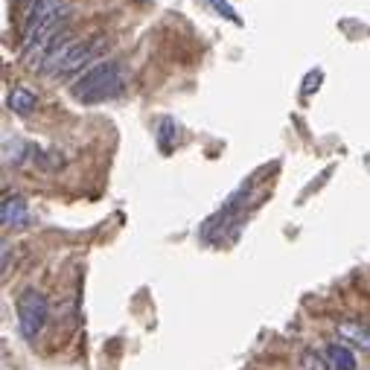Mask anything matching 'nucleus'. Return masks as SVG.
<instances>
[{
  "mask_svg": "<svg viewBox=\"0 0 370 370\" xmlns=\"http://www.w3.org/2000/svg\"><path fill=\"white\" fill-rule=\"evenodd\" d=\"M172 138H178V126H175L172 120H161V126H158V143H161L164 152L172 149Z\"/></svg>",
  "mask_w": 370,
  "mask_h": 370,
  "instance_id": "nucleus-11",
  "label": "nucleus"
},
{
  "mask_svg": "<svg viewBox=\"0 0 370 370\" xmlns=\"http://www.w3.org/2000/svg\"><path fill=\"white\" fill-rule=\"evenodd\" d=\"M105 50V38H93V41H82V44H73V41H62L47 58L44 65L38 67L47 76H67L73 70L85 67L88 62H93L96 55Z\"/></svg>",
  "mask_w": 370,
  "mask_h": 370,
  "instance_id": "nucleus-2",
  "label": "nucleus"
},
{
  "mask_svg": "<svg viewBox=\"0 0 370 370\" xmlns=\"http://www.w3.org/2000/svg\"><path fill=\"white\" fill-rule=\"evenodd\" d=\"M207 4H210L213 9H216L222 18H227V21H233V24H239V15L233 12V6L227 4V0H207Z\"/></svg>",
  "mask_w": 370,
  "mask_h": 370,
  "instance_id": "nucleus-12",
  "label": "nucleus"
},
{
  "mask_svg": "<svg viewBox=\"0 0 370 370\" xmlns=\"http://www.w3.org/2000/svg\"><path fill=\"white\" fill-rule=\"evenodd\" d=\"M126 88V70L117 62H96L93 67H88L79 79L73 82L70 93L76 103L82 105H100L108 100H117Z\"/></svg>",
  "mask_w": 370,
  "mask_h": 370,
  "instance_id": "nucleus-1",
  "label": "nucleus"
},
{
  "mask_svg": "<svg viewBox=\"0 0 370 370\" xmlns=\"http://www.w3.org/2000/svg\"><path fill=\"white\" fill-rule=\"evenodd\" d=\"M338 338L344 344H350L353 350L370 353V326L367 324H359V321H344V324H338Z\"/></svg>",
  "mask_w": 370,
  "mask_h": 370,
  "instance_id": "nucleus-6",
  "label": "nucleus"
},
{
  "mask_svg": "<svg viewBox=\"0 0 370 370\" xmlns=\"http://www.w3.org/2000/svg\"><path fill=\"white\" fill-rule=\"evenodd\" d=\"M248 199H251V190H248V187H239V190L225 201V207L216 213V216H210V219L201 225V239H204V242H219L225 233H227V227L239 225Z\"/></svg>",
  "mask_w": 370,
  "mask_h": 370,
  "instance_id": "nucleus-4",
  "label": "nucleus"
},
{
  "mask_svg": "<svg viewBox=\"0 0 370 370\" xmlns=\"http://www.w3.org/2000/svg\"><path fill=\"white\" fill-rule=\"evenodd\" d=\"M29 158H35V149L24 140H6L4 143V164L6 166H21Z\"/></svg>",
  "mask_w": 370,
  "mask_h": 370,
  "instance_id": "nucleus-8",
  "label": "nucleus"
},
{
  "mask_svg": "<svg viewBox=\"0 0 370 370\" xmlns=\"http://www.w3.org/2000/svg\"><path fill=\"white\" fill-rule=\"evenodd\" d=\"M321 356H324V362L333 370H356V350L350 347V344H344V341L324 344Z\"/></svg>",
  "mask_w": 370,
  "mask_h": 370,
  "instance_id": "nucleus-5",
  "label": "nucleus"
},
{
  "mask_svg": "<svg viewBox=\"0 0 370 370\" xmlns=\"http://www.w3.org/2000/svg\"><path fill=\"white\" fill-rule=\"evenodd\" d=\"M9 108L15 111V114H29V111H35V105H38V96L27 88V85H18V88H12V93H9Z\"/></svg>",
  "mask_w": 370,
  "mask_h": 370,
  "instance_id": "nucleus-9",
  "label": "nucleus"
},
{
  "mask_svg": "<svg viewBox=\"0 0 370 370\" xmlns=\"http://www.w3.org/2000/svg\"><path fill=\"white\" fill-rule=\"evenodd\" d=\"M300 370H333L324 356L318 353V350H303V356H300Z\"/></svg>",
  "mask_w": 370,
  "mask_h": 370,
  "instance_id": "nucleus-10",
  "label": "nucleus"
},
{
  "mask_svg": "<svg viewBox=\"0 0 370 370\" xmlns=\"http://www.w3.org/2000/svg\"><path fill=\"white\" fill-rule=\"evenodd\" d=\"M0 219L6 227H21L29 219V207L21 196H4V207H0Z\"/></svg>",
  "mask_w": 370,
  "mask_h": 370,
  "instance_id": "nucleus-7",
  "label": "nucleus"
},
{
  "mask_svg": "<svg viewBox=\"0 0 370 370\" xmlns=\"http://www.w3.org/2000/svg\"><path fill=\"white\" fill-rule=\"evenodd\" d=\"M9 268V245H4V271Z\"/></svg>",
  "mask_w": 370,
  "mask_h": 370,
  "instance_id": "nucleus-13",
  "label": "nucleus"
},
{
  "mask_svg": "<svg viewBox=\"0 0 370 370\" xmlns=\"http://www.w3.org/2000/svg\"><path fill=\"white\" fill-rule=\"evenodd\" d=\"M18 329H21V336L27 341L38 338L41 336V329L47 324V315H50V306H47V298L41 291L35 289H27L21 298H18Z\"/></svg>",
  "mask_w": 370,
  "mask_h": 370,
  "instance_id": "nucleus-3",
  "label": "nucleus"
},
{
  "mask_svg": "<svg viewBox=\"0 0 370 370\" xmlns=\"http://www.w3.org/2000/svg\"><path fill=\"white\" fill-rule=\"evenodd\" d=\"M367 161H370V154H367Z\"/></svg>",
  "mask_w": 370,
  "mask_h": 370,
  "instance_id": "nucleus-14",
  "label": "nucleus"
}]
</instances>
